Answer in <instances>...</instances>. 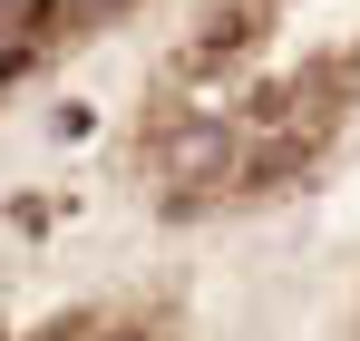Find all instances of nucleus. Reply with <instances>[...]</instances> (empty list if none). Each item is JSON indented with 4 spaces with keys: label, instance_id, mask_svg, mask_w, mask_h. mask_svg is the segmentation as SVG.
<instances>
[{
    "label": "nucleus",
    "instance_id": "obj_2",
    "mask_svg": "<svg viewBox=\"0 0 360 341\" xmlns=\"http://www.w3.org/2000/svg\"><path fill=\"white\" fill-rule=\"evenodd\" d=\"M253 39H263V10H224V20H214V30L185 49V68H224V58H243Z\"/></svg>",
    "mask_w": 360,
    "mask_h": 341
},
{
    "label": "nucleus",
    "instance_id": "obj_1",
    "mask_svg": "<svg viewBox=\"0 0 360 341\" xmlns=\"http://www.w3.org/2000/svg\"><path fill=\"white\" fill-rule=\"evenodd\" d=\"M234 166V137H224V127H185L176 147H166V175H185V185H195V175H224Z\"/></svg>",
    "mask_w": 360,
    "mask_h": 341
},
{
    "label": "nucleus",
    "instance_id": "obj_3",
    "mask_svg": "<svg viewBox=\"0 0 360 341\" xmlns=\"http://www.w3.org/2000/svg\"><path fill=\"white\" fill-rule=\"evenodd\" d=\"M302 156H311V137H273L243 156V185H283V175H302Z\"/></svg>",
    "mask_w": 360,
    "mask_h": 341
}]
</instances>
